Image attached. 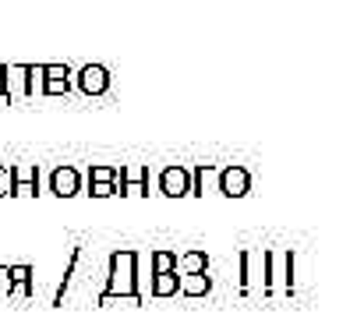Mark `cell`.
Masks as SVG:
<instances>
[{
  "label": "cell",
  "instance_id": "cell-12",
  "mask_svg": "<svg viewBox=\"0 0 364 318\" xmlns=\"http://www.w3.org/2000/svg\"><path fill=\"white\" fill-rule=\"evenodd\" d=\"M11 188H14V166H0V198L11 195Z\"/></svg>",
  "mask_w": 364,
  "mask_h": 318
},
{
  "label": "cell",
  "instance_id": "cell-8",
  "mask_svg": "<svg viewBox=\"0 0 364 318\" xmlns=\"http://www.w3.org/2000/svg\"><path fill=\"white\" fill-rule=\"evenodd\" d=\"M177 290H181V294H188V297H198V294H205V290H209V276H205V269H202V272H184Z\"/></svg>",
  "mask_w": 364,
  "mask_h": 318
},
{
  "label": "cell",
  "instance_id": "cell-9",
  "mask_svg": "<svg viewBox=\"0 0 364 318\" xmlns=\"http://www.w3.org/2000/svg\"><path fill=\"white\" fill-rule=\"evenodd\" d=\"M177 287H181V280H177V276H173V272L166 269V272H156V283H152V294H156V297H170V294H173Z\"/></svg>",
  "mask_w": 364,
  "mask_h": 318
},
{
  "label": "cell",
  "instance_id": "cell-3",
  "mask_svg": "<svg viewBox=\"0 0 364 318\" xmlns=\"http://www.w3.org/2000/svg\"><path fill=\"white\" fill-rule=\"evenodd\" d=\"M50 188H53V195H60V198L78 195V170H75V166H57L53 177H50Z\"/></svg>",
  "mask_w": 364,
  "mask_h": 318
},
{
  "label": "cell",
  "instance_id": "cell-7",
  "mask_svg": "<svg viewBox=\"0 0 364 318\" xmlns=\"http://www.w3.org/2000/svg\"><path fill=\"white\" fill-rule=\"evenodd\" d=\"M36 184H39V174H36V166H14V188H11V195H36Z\"/></svg>",
  "mask_w": 364,
  "mask_h": 318
},
{
  "label": "cell",
  "instance_id": "cell-2",
  "mask_svg": "<svg viewBox=\"0 0 364 318\" xmlns=\"http://www.w3.org/2000/svg\"><path fill=\"white\" fill-rule=\"evenodd\" d=\"M247 188H251V177H247L244 166H227V170L220 174V191H223V195L241 198V195H247Z\"/></svg>",
  "mask_w": 364,
  "mask_h": 318
},
{
  "label": "cell",
  "instance_id": "cell-10",
  "mask_svg": "<svg viewBox=\"0 0 364 318\" xmlns=\"http://www.w3.org/2000/svg\"><path fill=\"white\" fill-rule=\"evenodd\" d=\"M43 75H46V92H64L68 89V71H60V68H43Z\"/></svg>",
  "mask_w": 364,
  "mask_h": 318
},
{
  "label": "cell",
  "instance_id": "cell-4",
  "mask_svg": "<svg viewBox=\"0 0 364 318\" xmlns=\"http://www.w3.org/2000/svg\"><path fill=\"white\" fill-rule=\"evenodd\" d=\"M159 188H163V195H170V198L188 195V191H191V188H188V170H184V166H170V170H163Z\"/></svg>",
  "mask_w": 364,
  "mask_h": 318
},
{
  "label": "cell",
  "instance_id": "cell-14",
  "mask_svg": "<svg viewBox=\"0 0 364 318\" xmlns=\"http://www.w3.org/2000/svg\"><path fill=\"white\" fill-rule=\"evenodd\" d=\"M11 89H7V68H0V96H7Z\"/></svg>",
  "mask_w": 364,
  "mask_h": 318
},
{
  "label": "cell",
  "instance_id": "cell-13",
  "mask_svg": "<svg viewBox=\"0 0 364 318\" xmlns=\"http://www.w3.org/2000/svg\"><path fill=\"white\" fill-rule=\"evenodd\" d=\"M11 290H14V276H11V269H0V297Z\"/></svg>",
  "mask_w": 364,
  "mask_h": 318
},
{
  "label": "cell",
  "instance_id": "cell-11",
  "mask_svg": "<svg viewBox=\"0 0 364 318\" xmlns=\"http://www.w3.org/2000/svg\"><path fill=\"white\" fill-rule=\"evenodd\" d=\"M184 269H188V272H202V269H205V255H202V251L184 255Z\"/></svg>",
  "mask_w": 364,
  "mask_h": 318
},
{
  "label": "cell",
  "instance_id": "cell-5",
  "mask_svg": "<svg viewBox=\"0 0 364 318\" xmlns=\"http://www.w3.org/2000/svg\"><path fill=\"white\" fill-rule=\"evenodd\" d=\"M89 181H92V195L96 198H107V195L117 191V170H110V166H92Z\"/></svg>",
  "mask_w": 364,
  "mask_h": 318
},
{
  "label": "cell",
  "instance_id": "cell-6",
  "mask_svg": "<svg viewBox=\"0 0 364 318\" xmlns=\"http://www.w3.org/2000/svg\"><path fill=\"white\" fill-rule=\"evenodd\" d=\"M78 82H82V89L89 92V96H100V92H107V85H110V78H107V68H82V75H78Z\"/></svg>",
  "mask_w": 364,
  "mask_h": 318
},
{
  "label": "cell",
  "instance_id": "cell-1",
  "mask_svg": "<svg viewBox=\"0 0 364 318\" xmlns=\"http://www.w3.org/2000/svg\"><path fill=\"white\" fill-rule=\"evenodd\" d=\"M134 262H138V255L134 251H121V255H114L110 258V290H107V297L103 301H110V297H134L138 290H134Z\"/></svg>",
  "mask_w": 364,
  "mask_h": 318
}]
</instances>
